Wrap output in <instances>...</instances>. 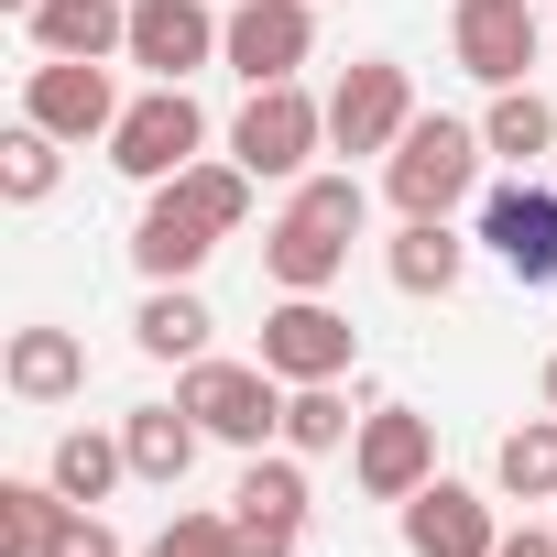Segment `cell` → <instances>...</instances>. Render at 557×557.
I'll list each match as a JSON object with an SVG mask.
<instances>
[{
	"instance_id": "obj_9",
	"label": "cell",
	"mask_w": 557,
	"mask_h": 557,
	"mask_svg": "<svg viewBox=\"0 0 557 557\" xmlns=\"http://www.w3.org/2000/svg\"><path fill=\"white\" fill-rule=\"evenodd\" d=\"M405 132H416V88H405V66H394V55L339 66V88H329V153H394Z\"/></svg>"
},
{
	"instance_id": "obj_22",
	"label": "cell",
	"mask_w": 557,
	"mask_h": 557,
	"mask_svg": "<svg viewBox=\"0 0 557 557\" xmlns=\"http://www.w3.org/2000/svg\"><path fill=\"white\" fill-rule=\"evenodd\" d=\"M481 143L503 153V164H535V153H557V99L524 77V88H492V110H481Z\"/></svg>"
},
{
	"instance_id": "obj_28",
	"label": "cell",
	"mask_w": 557,
	"mask_h": 557,
	"mask_svg": "<svg viewBox=\"0 0 557 557\" xmlns=\"http://www.w3.org/2000/svg\"><path fill=\"white\" fill-rule=\"evenodd\" d=\"M143 557H240V546H230V513H175Z\"/></svg>"
},
{
	"instance_id": "obj_7",
	"label": "cell",
	"mask_w": 557,
	"mask_h": 557,
	"mask_svg": "<svg viewBox=\"0 0 557 557\" xmlns=\"http://www.w3.org/2000/svg\"><path fill=\"white\" fill-rule=\"evenodd\" d=\"M230 546H240V557H296V546H307V459H296V448H285V459L251 448V470L230 481Z\"/></svg>"
},
{
	"instance_id": "obj_25",
	"label": "cell",
	"mask_w": 557,
	"mask_h": 557,
	"mask_svg": "<svg viewBox=\"0 0 557 557\" xmlns=\"http://www.w3.org/2000/svg\"><path fill=\"white\" fill-rule=\"evenodd\" d=\"M66 186V143L45 132V121H12V143H0V197L12 208H45Z\"/></svg>"
},
{
	"instance_id": "obj_26",
	"label": "cell",
	"mask_w": 557,
	"mask_h": 557,
	"mask_svg": "<svg viewBox=\"0 0 557 557\" xmlns=\"http://www.w3.org/2000/svg\"><path fill=\"white\" fill-rule=\"evenodd\" d=\"M361 437V416L339 405V383H285V448L296 459H329V448H350Z\"/></svg>"
},
{
	"instance_id": "obj_8",
	"label": "cell",
	"mask_w": 557,
	"mask_h": 557,
	"mask_svg": "<svg viewBox=\"0 0 557 557\" xmlns=\"http://www.w3.org/2000/svg\"><path fill=\"white\" fill-rule=\"evenodd\" d=\"M307 55H318V0H230L219 66H230L240 88H285Z\"/></svg>"
},
{
	"instance_id": "obj_15",
	"label": "cell",
	"mask_w": 557,
	"mask_h": 557,
	"mask_svg": "<svg viewBox=\"0 0 557 557\" xmlns=\"http://www.w3.org/2000/svg\"><path fill=\"white\" fill-rule=\"evenodd\" d=\"M481 240H492V262L513 285H557V186H492Z\"/></svg>"
},
{
	"instance_id": "obj_24",
	"label": "cell",
	"mask_w": 557,
	"mask_h": 557,
	"mask_svg": "<svg viewBox=\"0 0 557 557\" xmlns=\"http://www.w3.org/2000/svg\"><path fill=\"white\" fill-rule=\"evenodd\" d=\"M492 481H503V503H557V416H524L492 448Z\"/></svg>"
},
{
	"instance_id": "obj_4",
	"label": "cell",
	"mask_w": 557,
	"mask_h": 557,
	"mask_svg": "<svg viewBox=\"0 0 557 557\" xmlns=\"http://www.w3.org/2000/svg\"><path fill=\"white\" fill-rule=\"evenodd\" d=\"M318 153H329V99H307L296 77L240 99V121H230V164H251L262 186H296Z\"/></svg>"
},
{
	"instance_id": "obj_17",
	"label": "cell",
	"mask_w": 557,
	"mask_h": 557,
	"mask_svg": "<svg viewBox=\"0 0 557 557\" xmlns=\"http://www.w3.org/2000/svg\"><path fill=\"white\" fill-rule=\"evenodd\" d=\"M23 34H34V55H88V66H110V55H132V0H34Z\"/></svg>"
},
{
	"instance_id": "obj_1",
	"label": "cell",
	"mask_w": 557,
	"mask_h": 557,
	"mask_svg": "<svg viewBox=\"0 0 557 557\" xmlns=\"http://www.w3.org/2000/svg\"><path fill=\"white\" fill-rule=\"evenodd\" d=\"M251 186H262V175L230 164V153H219V164L197 153L186 175H164V186L143 197V219H132V262H143V285H197V262L251 219Z\"/></svg>"
},
{
	"instance_id": "obj_18",
	"label": "cell",
	"mask_w": 557,
	"mask_h": 557,
	"mask_svg": "<svg viewBox=\"0 0 557 557\" xmlns=\"http://www.w3.org/2000/svg\"><path fill=\"white\" fill-rule=\"evenodd\" d=\"M0 383H12L23 405H66V394H88V339L77 329H12Z\"/></svg>"
},
{
	"instance_id": "obj_6",
	"label": "cell",
	"mask_w": 557,
	"mask_h": 557,
	"mask_svg": "<svg viewBox=\"0 0 557 557\" xmlns=\"http://www.w3.org/2000/svg\"><path fill=\"white\" fill-rule=\"evenodd\" d=\"M197 153H208V110H197L186 88H164V77H153V88L121 110V132H110V164H121L132 186H164V175H186Z\"/></svg>"
},
{
	"instance_id": "obj_11",
	"label": "cell",
	"mask_w": 557,
	"mask_h": 557,
	"mask_svg": "<svg viewBox=\"0 0 557 557\" xmlns=\"http://www.w3.org/2000/svg\"><path fill=\"white\" fill-rule=\"evenodd\" d=\"M448 55H459V77H481V88H524V66L546 55L535 0H459V12H448Z\"/></svg>"
},
{
	"instance_id": "obj_29",
	"label": "cell",
	"mask_w": 557,
	"mask_h": 557,
	"mask_svg": "<svg viewBox=\"0 0 557 557\" xmlns=\"http://www.w3.org/2000/svg\"><path fill=\"white\" fill-rule=\"evenodd\" d=\"M45 557H121V535L99 524V503H66V524L45 535Z\"/></svg>"
},
{
	"instance_id": "obj_5",
	"label": "cell",
	"mask_w": 557,
	"mask_h": 557,
	"mask_svg": "<svg viewBox=\"0 0 557 557\" xmlns=\"http://www.w3.org/2000/svg\"><path fill=\"white\" fill-rule=\"evenodd\" d=\"M175 405H186L219 448H262V437H285V383H273L262 361H186Z\"/></svg>"
},
{
	"instance_id": "obj_31",
	"label": "cell",
	"mask_w": 557,
	"mask_h": 557,
	"mask_svg": "<svg viewBox=\"0 0 557 557\" xmlns=\"http://www.w3.org/2000/svg\"><path fill=\"white\" fill-rule=\"evenodd\" d=\"M546 416H557V350H546Z\"/></svg>"
},
{
	"instance_id": "obj_32",
	"label": "cell",
	"mask_w": 557,
	"mask_h": 557,
	"mask_svg": "<svg viewBox=\"0 0 557 557\" xmlns=\"http://www.w3.org/2000/svg\"><path fill=\"white\" fill-rule=\"evenodd\" d=\"M12 12H34V0H12Z\"/></svg>"
},
{
	"instance_id": "obj_14",
	"label": "cell",
	"mask_w": 557,
	"mask_h": 557,
	"mask_svg": "<svg viewBox=\"0 0 557 557\" xmlns=\"http://www.w3.org/2000/svg\"><path fill=\"white\" fill-rule=\"evenodd\" d=\"M230 45V12H208V0H132V66L186 88L208 55Z\"/></svg>"
},
{
	"instance_id": "obj_19",
	"label": "cell",
	"mask_w": 557,
	"mask_h": 557,
	"mask_svg": "<svg viewBox=\"0 0 557 557\" xmlns=\"http://www.w3.org/2000/svg\"><path fill=\"white\" fill-rule=\"evenodd\" d=\"M121 448H132V481H153V492H175V481L197 470V448H208V426H197L186 405H132V416H121Z\"/></svg>"
},
{
	"instance_id": "obj_23",
	"label": "cell",
	"mask_w": 557,
	"mask_h": 557,
	"mask_svg": "<svg viewBox=\"0 0 557 557\" xmlns=\"http://www.w3.org/2000/svg\"><path fill=\"white\" fill-rule=\"evenodd\" d=\"M208 329H219V318H208V296H197V285H153V296H143V318H132V339H143L153 361H208Z\"/></svg>"
},
{
	"instance_id": "obj_20",
	"label": "cell",
	"mask_w": 557,
	"mask_h": 557,
	"mask_svg": "<svg viewBox=\"0 0 557 557\" xmlns=\"http://www.w3.org/2000/svg\"><path fill=\"white\" fill-rule=\"evenodd\" d=\"M383 273H394V296H459V273H470V240L448 219H405L383 240Z\"/></svg>"
},
{
	"instance_id": "obj_27",
	"label": "cell",
	"mask_w": 557,
	"mask_h": 557,
	"mask_svg": "<svg viewBox=\"0 0 557 557\" xmlns=\"http://www.w3.org/2000/svg\"><path fill=\"white\" fill-rule=\"evenodd\" d=\"M66 524L55 481H0V557H45V535Z\"/></svg>"
},
{
	"instance_id": "obj_12",
	"label": "cell",
	"mask_w": 557,
	"mask_h": 557,
	"mask_svg": "<svg viewBox=\"0 0 557 557\" xmlns=\"http://www.w3.org/2000/svg\"><path fill=\"white\" fill-rule=\"evenodd\" d=\"M121 88H110V66H88V55H45L34 77H23V121H45L55 143H110L121 132Z\"/></svg>"
},
{
	"instance_id": "obj_21",
	"label": "cell",
	"mask_w": 557,
	"mask_h": 557,
	"mask_svg": "<svg viewBox=\"0 0 557 557\" xmlns=\"http://www.w3.org/2000/svg\"><path fill=\"white\" fill-rule=\"evenodd\" d=\"M45 481H55L66 503H110V492L132 481V448H121V426H66V437L45 448Z\"/></svg>"
},
{
	"instance_id": "obj_2",
	"label": "cell",
	"mask_w": 557,
	"mask_h": 557,
	"mask_svg": "<svg viewBox=\"0 0 557 557\" xmlns=\"http://www.w3.org/2000/svg\"><path fill=\"white\" fill-rule=\"evenodd\" d=\"M361 219H372L361 175H296L285 219L262 230V273H273L285 296H329L339 262H350V240H361Z\"/></svg>"
},
{
	"instance_id": "obj_16",
	"label": "cell",
	"mask_w": 557,
	"mask_h": 557,
	"mask_svg": "<svg viewBox=\"0 0 557 557\" xmlns=\"http://www.w3.org/2000/svg\"><path fill=\"white\" fill-rule=\"evenodd\" d=\"M503 546V524H492V503L470 492V481H426L416 503H405V557H492Z\"/></svg>"
},
{
	"instance_id": "obj_13",
	"label": "cell",
	"mask_w": 557,
	"mask_h": 557,
	"mask_svg": "<svg viewBox=\"0 0 557 557\" xmlns=\"http://www.w3.org/2000/svg\"><path fill=\"white\" fill-rule=\"evenodd\" d=\"M350 481H361L372 503H416V492L437 481V426H426L416 405H372L361 437H350Z\"/></svg>"
},
{
	"instance_id": "obj_10",
	"label": "cell",
	"mask_w": 557,
	"mask_h": 557,
	"mask_svg": "<svg viewBox=\"0 0 557 557\" xmlns=\"http://www.w3.org/2000/svg\"><path fill=\"white\" fill-rule=\"evenodd\" d=\"M350 361H361V329L329 296H285V307L262 318V372L273 383H339Z\"/></svg>"
},
{
	"instance_id": "obj_30",
	"label": "cell",
	"mask_w": 557,
	"mask_h": 557,
	"mask_svg": "<svg viewBox=\"0 0 557 557\" xmlns=\"http://www.w3.org/2000/svg\"><path fill=\"white\" fill-rule=\"evenodd\" d=\"M492 557H557V535H503Z\"/></svg>"
},
{
	"instance_id": "obj_3",
	"label": "cell",
	"mask_w": 557,
	"mask_h": 557,
	"mask_svg": "<svg viewBox=\"0 0 557 557\" xmlns=\"http://www.w3.org/2000/svg\"><path fill=\"white\" fill-rule=\"evenodd\" d=\"M481 164H492L481 121H437V110H416V132L383 153V197H394L405 219H448V208L481 186Z\"/></svg>"
}]
</instances>
